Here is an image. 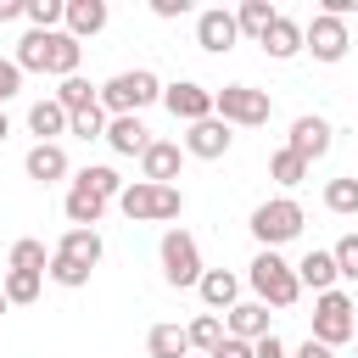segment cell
Returning <instances> with one entry per match:
<instances>
[{"label":"cell","instance_id":"obj_1","mask_svg":"<svg viewBox=\"0 0 358 358\" xmlns=\"http://www.w3.org/2000/svg\"><path fill=\"white\" fill-rule=\"evenodd\" d=\"M95 101H101L106 117H140L151 101H162V78L151 67H123L95 90Z\"/></svg>","mask_w":358,"mask_h":358},{"label":"cell","instance_id":"obj_2","mask_svg":"<svg viewBox=\"0 0 358 358\" xmlns=\"http://www.w3.org/2000/svg\"><path fill=\"white\" fill-rule=\"evenodd\" d=\"M117 213L129 224H168V218L185 213V190L179 185H145V179H134V185H123Z\"/></svg>","mask_w":358,"mask_h":358},{"label":"cell","instance_id":"obj_3","mask_svg":"<svg viewBox=\"0 0 358 358\" xmlns=\"http://www.w3.org/2000/svg\"><path fill=\"white\" fill-rule=\"evenodd\" d=\"M302 224H308V213H302V201H296V196H274V201L252 207V235H257V246H263V252H280L285 241H296V235H302Z\"/></svg>","mask_w":358,"mask_h":358},{"label":"cell","instance_id":"obj_4","mask_svg":"<svg viewBox=\"0 0 358 358\" xmlns=\"http://www.w3.org/2000/svg\"><path fill=\"white\" fill-rule=\"evenodd\" d=\"M213 117H224L229 129H263L274 117V101H268V90L224 84V90H213Z\"/></svg>","mask_w":358,"mask_h":358},{"label":"cell","instance_id":"obj_5","mask_svg":"<svg viewBox=\"0 0 358 358\" xmlns=\"http://www.w3.org/2000/svg\"><path fill=\"white\" fill-rule=\"evenodd\" d=\"M246 280H252V291H257V302H263V308H291V302L302 296L296 268H291L280 252H257V257H252V268H246Z\"/></svg>","mask_w":358,"mask_h":358},{"label":"cell","instance_id":"obj_6","mask_svg":"<svg viewBox=\"0 0 358 358\" xmlns=\"http://www.w3.org/2000/svg\"><path fill=\"white\" fill-rule=\"evenodd\" d=\"M352 324H358V302L347 296V291H319L313 296V341L319 347H341V341H352Z\"/></svg>","mask_w":358,"mask_h":358},{"label":"cell","instance_id":"obj_7","mask_svg":"<svg viewBox=\"0 0 358 358\" xmlns=\"http://www.w3.org/2000/svg\"><path fill=\"white\" fill-rule=\"evenodd\" d=\"M157 257H162V280L168 285H196L201 274H207V263H201V246H196V235L190 229H168L162 235V246H157Z\"/></svg>","mask_w":358,"mask_h":358},{"label":"cell","instance_id":"obj_8","mask_svg":"<svg viewBox=\"0 0 358 358\" xmlns=\"http://www.w3.org/2000/svg\"><path fill=\"white\" fill-rule=\"evenodd\" d=\"M302 50H313V62H341V56L352 50L347 22H341V17L313 11V22H302Z\"/></svg>","mask_w":358,"mask_h":358},{"label":"cell","instance_id":"obj_9","mask_svg":"<svg viewBox=\"0 0 358 358\" xmlns=\"http://www.w3.org/2000/svg\"><path fill=\"white\" fill-rule=\"evenodd\" d=\"M162 106L173 112V123H201V117H213V90L207 84H196V78H179V84H162Z\"/></svg>","mask_w":358,"mask_h":358},{"label":"cell","instance_id":"obj_10","mask_svg":"<svg viewBox=\"0 0 358 358\" xmlns=\"http://www.w3.org/2000/svg\"><path fill=\"white\" fill-rule=\"evenodd\" d=\"M229 145H235V129H229L224 117H201V123L185 129V157L218 162V157H229Z\"/></svg>","mask_w":358,"mask_h":358},{"label":"cell","instance_id":"obj_11","mask_svg":"<svg viewBox=\"0 0 358 358\" xmlns=\"http://www.w3.org/2000/svg\"><path fill=\"white\" fill-rule=\"evenodd\" d=\"M330 145H336V129H330V123H324L319 112H302V117L291 123V140H285V151H296V157H302L308 168H313V162H319V157H324Z\"/></svg>","mask_w":358,"mask_h":358},{"label":"cell","instance_id":"obj_12","mask_svg":"<svg viewBox=\"0 0 358 358\" xmlns=\"http://www.w3.org/2000/svg\"><path fill=\"white\" fill-rule=\"evenodd\" d=\"M235 39H241V28H235V11H224V6H207V11H196V45H201L207 56H224V50H235Z\"/></svg>","mask_w":358,"mask_h":358},{"label":"cell","instance_id":"obj_13","mask_svg":"<svg viewBox=\"0 0 358 358\" xmlns=\"http://www.w3.org/2000/svg\"><path fill=\"white\" fill-rule=\"evenodd\" d=\"M179 168H185V145H179V140H151V145L140 151V179H145V185H173Z\"/></svg>","mask_w":358,"mask_h":358},{"label":"cell","instance_id":"obj_14","mask_svg":"<svg viewBox=\"0 0 358 358\" xmlns=\"http://www.w3.org/2000/svg\"><path fill=\"white\" fill-rule=\"evenodd\" d=\"M224 336H235V341H263L268 336V308L252 296V302H235L229 313H224Z\"/></svg>","mask_w":358,"mask_h":358},{"label":"cell","instance_id":"obj_15","mask_svg":"<svg viewBox=\"0 0 358 358\" xmlns=\"http://www.w3.org/2000/svg\"><path fill=\"white\" fill-rule=\"evenodd\" d=\"M106 0H67V11H62V22H67V34L84 45V39H95L101 28H106Z\"/></svg>","mask_w":358,"mask_h":358},{"label":"cell","instance_id":"obj_16","mask_svg":"<svg viewBox=\"0 0 358 358\" xmlns=\"http://www.w3.org/2000/svg\"><path fill=\"white\" fill-rule=\"evenodd\" d=\"M257 45H263V56H268V62H291V56L302 50V22L280 11V17L268 22V34H263Z\"/></svg>","mask_w":358,"mask_h":358},{"label":"cell","instance_id":"obj_17","mask_svg":"<svg viewBox=\"0 0 358 358\" xmlns=\"http://www.w3.org/2000/svg\"><path fill=\"white\" fill-rule=\"evenodd\" d=\"M78 62H84V45H78L67 28L45 34V73H56V78H73V73H78Z\"/></svg>","mask_w":358,"mask_h":358},{"label":"cell","instance_id":"obj_18","mask_svg":"<svg viewBox=\"0 0 358 358\" xmlns=\"http://www.w3.org/2000/svg\"><path fill=\"white\" fill-rule=\"evenodd\" d=\"M22 173L34 179V185H56V179H67V151L62 145H28V157H22Z\"/></svg>","mask_w":358,"mask_h":358},{"label":"cell","instance_id":"obj_19","mask_svg":"<svg viewBox=\"0 0 358 358\" xmlns=\"http://www.w3.org/2000/svg\"><path fill=\"white\" fill-rule=\"evenodd\" d=\"M117 157H140L145 145H151V129L140 123V117H106V134H101Z\"/></svg>","mask_w":358,"mask_h":358},{"label":"cell","instance_id":"obj_20","mask_svg":"<svg viewBox=\"0 0 358 358\" xmlns=\"http://www.w3.org/2000/svg\"><path fill=\"white\" fill-rule=\"evenodd\" d=\"M50 252H56V257H67V263H78V268H90V274H95V263H101V252H106V246H101V235H95V229H67V235H62V241H56V246H50Z\"/></svg>","mask_w":358,"mask_h":358},{"label":"cell","instance_id":"obj_21","mask_svg":"<svg viewBox=\"0 0 358 358\" xmlns=\"http://www.w3.org/2000/svg\"><path fill=\"white\" fill-rule=\"evenodd\" d=\"M196 291H201V302H207V313H218V308L229 313V308L241 302V280H235L229 268H207V274L196 280Z\"/></svg>","mask_w":358,"mask_h":358},{"label":"cell","instance_id":"obj_22","mask_svg":"<svg viewBox=\"0 0 358 358\" xmlns=\"http://www.w3.org/2000/svg\"><path fill=\"white\" fill-rule=\"evenodd\" d=\"M28 129L39 134V145H62V134H67V112L56 106V95H45V101L28 106Z\"/></svg>","mask_w":358,"mask_h":358},{"label":"cell","instance_id":"obj_23","mask_svg":"<svg viewBox=\"0 0 358 358\" xmlns=\"http://www.w3.org/2000/svg\"><path fill=\"white\" fill-rule=\"evenodd\" d=\"M291 268H296V285H313V296H319V291H336V280H341V274H336V257L319 252V246H313L302 263H291Z\"/></svg>","mask_w":358,"mask_h":358},{"label":"cell","instance_id":"obj_24","mask_svg":"<svg viewBox=\"0 0 358 358\" xmlns=\"http://www.w3.org/2000/svg\"><path fill=\"white\" fill-rule=\"evenodd\" d=\"M62 213H67V224H73V229H95V224H101V213H106V201H101V196H90L84 185H73V190H67V201H62Z\"/></svg>","mask_w":358,"mask_h":358},{"label":"cell","instance_id":"obj_25","mask_svg":"<svg viewBox=\"0 0 358 358\" xmlns=\"http://www.w3.org/2000/svg\"><path fill=\"white\" fill-rule=\"evenodd\" d=\"M73 185H84V190H90V196H101V201H117V196H123V179H117V168H106V162L78 168V173H73Z\"/></svg>","mask_w":358,"mask_h":358},{"label":"cell","instance_id":"obj_26","mask_svg":"<svg viewBox=\"0 0 358 358\" xmlns=\"http://www.w3.org/2000/svg\"><path fill=\"white\" fill-rule=\"evenodd\" d=\"M145 352H151V358H185L190 341H185L179 324H151V330H145Z\"/></svg>","mask_w":358,"mask_h":358},{"label":"cell","instance_id":"obj_27","mask_svg":"<svg viewBox=\"0 0 358 358\" xmlns=\"http://www.w3.org/2000/svg\"><path fill=\"white\" fill-rule=\"evenodd\" d=\"M274 17H280V11H274L268 0H241V11H235V28H241L246 39H263Z\"/></svg>","mask_w":358,"mask_h":358},{"label":"cell","instance_id":"obj_28","mask_svg":"<svg viewBox=\"0 0 358 358\" xmlns=\"http://www.w3.org/2000/svg\"><path fill=\"white\" fill-rule=\"evenodd\" d=\"M95 90H101V84H90V78H78V73H73V78H62V84H56V106L73 117V112L95 106Z\"/></svg>","mask_w":358,"mask_h":358},{"label":"cell","instance_id":"obj_29","mask_svg":"<svg viewBox=\"0 0 358 358\" xmlns=\"http://www.w3.org/2000/svg\"><path fill=\"white\" fill-rule=\"evenodd\" d=\"M268 179H274L280 190H296V185L308 179V162H302L296 151H285V145H280V151L268 157Z\"/></svg>","mask_w":358,"mask_h":358},{"label":"cell","instance_id":"obj_30","mask_svg":"<svg viewBox=\"0 0 358 358\" xmlns=\"http://www.w3.org/2000/svg\"><path fill=\"white\" fill-rule=\"evenodd\" d=\"M6 268L45 274V268H50V252H45V241H17V246H11V257H6Z\"/></svg>","mask_w":358,"mask_h":358},{"label":"cell","instance_id":"obj_31","mask_svg":"<svg viewBox=\"0 0 358 358\" xmlns=\"http://www.w3.org/2000/svg\"><path fill=\"white\" fill-rule=\"evenodd\" d=\"M185 341L201 347V352H213V347L224 341V319H218V313H196V319L185 324Z\"/></svg>","mask_w":358,"mask_h":358},{"label":"cell","instance_id":"obj_32","mask_svg":"<svg viewBox=\"0 0 358 358\" xmlns=\"http://www.w3.org/2000/svg\"><path fill=\"white\" fill-rule=\"evenodd\" d=\"M39 280H45V274H22V268H6V285H0V291H6V302H11V308H28V302L39 296Z\"/></svg>","mask_w":358,"mask_h":358},{"label":"cell","instance_id":"obj_33","mask_svg":"<svg viewBox=\"0 0 358 358\" xmlns=\"http://www.w3.org/2000/svg\"><path fill=\"white\" fill-rule=\"evenodd\" d=\"M324 207L341 218H358V179H330L324 185Z\"/></svg>","mask_w":358,"mask_h":358},{"label":"cell","instance_id":"obj_34","mask_svg":"<svg viewBox=\"0 0 358 358\" xmlns=\"http://www.w3.org/2000/svg\"><path fill=\"white\" fill-rule=\"evenodd\" d=\"M62 11H67V0H28V22H34V34H56V22H62Z\"/></svg>","mask_w":358,"mask_h":358},{"label":"cell","instance_id":"obj_35","mask_svg":"<svg viewBox=\"0 0 358 358\" xmlns=\"http://www.w3.org/2000/svg\"><path fill=\"white\" fill-rule=\"evenodd\" d=\"M67 134H78V140H101V134H106V112H101V101L84 106V112H73V117H67Z\"/></svg>","mask_w":358,"mask_h":358},{"label":"cell","instance_id":"obj_36","mask_svg":"<svg viewBox=\"0 0 358 358\" xmlns=\"http://www.w3.org/2000/svg\"><path fill=\"white\" fill-rule=\"evenodd\" d=\"M45 274H50L62 291H84V285H90V268H78V263H67V257H56V252H50V268H45Z\"/></svg>","mask_w":358,"mask_h":358},{"label":"cell","instance_id":"obj_37","mask_svg":"<svg viewBox=\"0 0 358 358\" xmlns=\"http://www.w3.org/2000/svg\"><path fill=\"white\" fill-rule=\"evenodd\" d=\"M330 257H336V274H341V280H358V235H341V241L330 246Z\"/></svg>","mask_w":358,"mask_h":358},{"label":"cell","instance_id":"obj_38","mask_svg":"<svg viewBox=\"0 0 358 358\" xmlns=\"http://www.w3.org/2000/svg\"><path fill=\"white\" fill-rule=\"evenodd\" d=\"M17 90H22V67H17V62H0V106H6Z\"/></svg>","mask_w":358,"mask_h":358},{"label":"cell","instance_id":"obj_39","mask_svg":"<svg viewBox=\"0 0 358 358\" xmlns=\"http://www.w3.org/2000/svg\"><path fill=\"white\" fill-rule=\"evenodd\" d=\"M252 358H291V352H285V341H280V336L268 330L263 341H252Z\"/></svg>","mask_w":358,"mask_h":358},{"label":"cell","instance_id":"obj_40","mask_svg":"<svg viewBox=\"0 0 358 358\" xmlns=\"http://www.w3.org/2000/svg\"><path fill=\"white\" fill-rule=\"evenodd\" d=\"M207 358H252V341H235V336H224V341H218Z\"/></svg>","mask_w":358,"mask_h":358},{"label":"cell","instance_id":"obj_41","mask_svg":"<svg viewBox=\"0 0 358 358\" xmlns=\"http://www.w3.org/2000/svg\"><path fill=\"white\" fill-rule=\"evenodd\" d=\"M151 11H157L162 22H173V17H185V11H190V0H151Z\"/></svg>","mask_w":358,"mask_h":358},{"label":"cell","instance_id":"obj_42","mask_svg":"<svg viewBox=\"0 0 358 358\" xmlns=\"http://www.w3.org/2000/svg\"><path fill=\"white\" fill-rule=\"evenodd\" d=\"M291 358H336V352H330V347H319V341H313V336H308V341H302V347H296V352H291Z\"/></svg>","mask_w":358,"mask_h":358},{"label":"cell","instance_id":"obj_43","mask_svg":"<svg viewBox=\"0 0 358 358\" xmlns=\"http://www.w3.org/2000/svg\"><path fill=\"white\" fill-rule=\"evenodd\" d=\"M28 11V0H0V22H17Z\"/></svg>","mask_w":358,"mask_h":358},{"label":"cell","instance_id":"obj_44","mask_svg":"<svg viewBox=\"0 0 358 358\" xmlns=\"http://www.w3.org/2000/svg\"><path fill=\"white\" fill-rule=\"evenodd\" d=\"M11 140V117H6V106H0V145Z\"/></svg>","mask_w":358,"mask_h":358},{"label":"cell","instance_id":"obj_45","mask_svg":"<svg viewBox=\"0 0 358 358\" xmlns=\"http://www.w3.org/2000/svg\"><path fill=\"white\" fill-rule=\"evenodd\" d=\"M6 308H11V302H6V291H0V313H6Z\"/></svg>","mask_w":358,"mask_h":358},{"label":"cell","instance_id":"obj_46","mask_svg":"<svg viewBox=\"0 0 358 358\" xmlns=\"http://www.w3.org/2000/svg\"><path fill=\"white\" fill-rule=\"evenodd\" d=\"M352 341H358V324H352Z\"/></svg>","mask_w":358,"mask_h":358}]
</instances>
